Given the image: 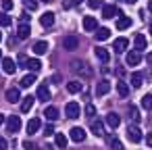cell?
<instances>
[{"label":"cell","instance_id":"obj_42","mask_svg":"<svg viewBox=\"0 0 152 150\" xmlns=\"http://www.w3.org/2000/svg\"><path fill=\"white\" fill-rule=\"evenodd\" d=\"M23 148H25V150H34V144H31V142H23Z\"/></svg>","mask_w":152,"mask_h":150},{"label":"cell","instance_id":"obj_30","mask_svg":"<svg viewBox=\"0 0 152 150\" xmlns=\"http://www.w3.org/2000/svg\"><path fill=\"white\" fill-rule=\"evenodd\" d=\"M117 92H119L121 98H127V96H129V88L125 86V81H119V83H117Z\"/></svg>","mask_w":152,"mask_h":150},{"label":"cell","instance_id":"obj_43","mask_svg":"<svg viewBox=\"0 0 152 150\" xmlns=\"http://www.w3.org/2000/svg\"><path fill=\"white\" fill-rule=\"evenodd\" d=\"M146 144H148V146H150V148H152V131H150V133H148V135H146Z\"/></svg>","mask_w":152,"mask_h":150},{"label":"cell","instance_id":"obj_33","mask_svg":"<svg viewBox=\"0 0 152 150\" xmlns=\"http://www.w3.org/2000/svg\"><path fill=\"white\" fill-rule=\"evenodd\" d=\"M54 144L63 150V148L67 146V138H65V133H56V135H54Z\"/></svg>","mask_w":152,"mask_h":150},{"label":"cell","instance_id":"obj_48","mask_svg":"<svg viewBox=\"0 0 152 150\" xmlns=\"http://www.w3.org/2000/svg\"><path fill=\"white\" fill-rule=\"evenodd\" d=\"M79 2H83V0H75V4H79Z\"/></svg>","mask_w":152,"mask_h":150},{"label":"cell","instance_id":"obj_41","mask_svg":"<svg viewBox=\"0 0 152 150\" xmlns=\"http://www.w3.org/2000/svg\"><path fill=\"white\" fill-rule=\"evenodd\" d=\"M44 133H46V135H50V133H54V129H52V125H46V127H44Z\"/></svg>","mask_w":152,"mask_h":150},{"label":"cell","instance_id":"obj_15","mask_svg":"<svg viewBox=\"0 0 152 150\" xmlns=\"http://www.w3.org/2000/svg\"><path fill=\"white\" fill-rule=\"evenodd\" d=\"M40 23H42V27H52L54 25V13H44L42 17H40Z\"/></svg>","mask_w":152,"mask_h":150},{"label":"cell","instance_id":"obj_16","mask_svg":"<svg viewBox=\"0 0 152 150\" xmlns=\"http://www.w3.org/2000/svg\"><path fill=\"white\" fill-rule=\"evenodd\" d=\"M36 96H38L42 102H48V100H50V90H48V86L42 83V86L38 88V94H36Z\"/></svg>","mask_w":152,"mask_h":150},{"label":"cell","instance_id":"obj_25","mask_svg":"<svg viewBox=\"0 0 152 150\" xmlns=\"http://www.w3.org/2000/svg\"><path fill=\"white\" fill-rule=\"evenodd\" d=\"M46 50H48V42H46V40H40V42L34 44V52H36V54H44Z\"/></svg>","mask_w":152,"mask_h":150},{"label":"cell","instance_id":"obj_21","mask_svg":"<svg viewBox=\"0 0 152 150\" xmlns=\"http://www.w3.org/2000/svg\"><path fill=\"white\" fill-rule=\"evenodd\" d=\"M94 36H96V40H98V42H104V40H108L110 31H108V27H98Z\"/></svg>","mask_w":152,"mask_h":150},{"label":"cell","instance_id":"obj_45","mask_svg":"<svg viewBox=\"0 0 152 150\" xmlns=\"http://www.w3.org/2000/svg\"><path fill=\"white\" fill-rule=\"evenodd\" d=\"M148 11L152 13V0H150V2H148Z\"/></svg>","mask_w":152,"mask_h":150},{"label":"cell","instance_id":"obj_23","mask_svg":"<svg viewBox=\"0 0 152 150\" xmlns=\"http://www.w3.org/2000/svg\"><path fill=\"white\" fill-rule=\"evenodd\" d=\"M44 117H46L48 121H56V119H58V108H56V106H48V108L44 110Z\"/></svg>","mask_w":152,"mask_h":150},{"label":"cell","instance_id":"obj_29","mask_svg":"<svg viewBox=\"0 0 152 150\" xmlns=\"http://www.w3.org/2000/svg\"><path fill=\"white\" fill-rule=\"evenodd\" d=\"M146 46H148V40H146V36L137 34V36H135V48H137V50H144Z\"/></svg>","mask_w":152,"mask_h":150},{"label":"cell","instance_id":"obj_10","mask_svg":"<svg viewBox=\"0 0 152 150\" xmlns=\"http://www.w3.org/2000/svg\"><path fill=\"white\" fill-rule=\"evenodd\" d=\"M63 46H65V50H75V48L79 46V40H77L75 36H65Z\"/></svg>","mask_w":152,"mask_h":150},{"label":"cell","instance_id":"obj_51","mask_svg":"<svg viewBox=\"0 0 152 150\" xmlns=\"http://www.w3.org/2000/svg\"><path fill=\"white\" fill-rule=\"evenodd\" d=\"M42 2H50V0H42Z\"/></svg>","mask_w":152,"mask_h":150},{"label":"cell","instance_id":"obj_26","mask_svg":"<svg viewBox=\"0 0 152 150\" xmlns=\"http://www.w3.org/2000/svg\"><path fill=\"white\" fill-rule=\"evenodd\" d=\"M92 133L98 135V138L104 135V125H102V121H94V123H92Z\"/></svg>","mask_w":152,"mask_h":150},{"label":"cell","instance_id":"obj_35","mask_svg":"<svg viewBox=\"0 0 152 150\" xmlns=\"http://www.w3.org/2000/svg\"><path fill=\"white\" fill-rule=\"evenodd\" d=\"M142 106H144L146 110H152V94H146V96L142 98Z\"/></svg>","mask_w":152,"mask_h":150},{"label":"cell","instance_id":"obj_2","mask_svg":"<svg viewBox=\"0 0 152 150\" xmlns=\"http://www.w3.org/2000/svg\"><path fill=\"white\" fill-rule=\"evenodd\" d=\"M4 123H7L9 133H17V131L21 129V119H19V117H15V115H9V119H7Z\"/></svg>","mask_w":152,"mask_h":150},{"label":"cell","instance_id":"obj_18","mask_svg":"<svg viewBox=\"0 0 152 150\" xmlns=\"http://www.w3.org/2000/svg\"><path fill=\"white\" fill-rule=\"evenodd\" d=\"M7 100H9V102H19V100H21V92H19L17 88H9V90H7Z\"/></svg>","mask_w":152,"mask_h":150},{"label":"cell","instance_id":"obj_13","mask_svg":"<svg viewBox=\"0 0 152 150\" xmlns=\"http://www.w3.org/2000/svg\"><path fill=\"white\" fill-rule=\"evenodd\" d=\"M83 29H86V31H96V29H98L96 17H83Z\"/></svg>","mask_w":152,"mask_h":150},{"label":"cell","instance_id":"obj_28","mask_svg":"<svg viewBox=\"0 0 152 150\" xmlns=\"http://www.w3.org/2000/svg\"><path fill=\"white\" fill-rule=\"evenodd\" d=\"M34 100H36L34 96H25V100L21 102V110H23V113H29L31 106H34Z\"/></svg>","mask_w":152,"mask_h":150},{"label":"cell","instance_id":"obj_39","mask_svg":"<svg viewBox=\"0 0 152 150\" xmlns=\"http://www.w3.org/2000/svg\"><path fill=\"white\" fill-rule=\"evenodd\" d=\"M2 9H4V13H7V11L11 13V11H13V2H11V0H4V2H2Z\"/></svg>","mask_w":152,"mask_h":150},{"label":"cell","instance_id":"obj_7","mask_svg":"<svg viewBox=\"0 0 152 150\" xmlns=\"http://www.w3.org/2000/svg\"><path fill=\"white\" fill-rule=\"evenodd\" d=\"M31 36V27H29V23L27 21H21V25L17 27V38L19 40H27Z\"/></svg>","mask_w":152,"mask_h":150},{"label":"cell","instance_id":"obj_50","mask_svg":"<svg viewBox=\"0 0 152 150\" xmlns=\"http://www.w3.org/2000/svg\"><path fill=\"white\" fill-rule=\"evenodd\" d=\"M0 61H2V50H0Z\"/></svg>","mask_w":152,"mask_h":150},{"label":"cell","instance_id":"obj_14","mask_svg":"<svg viewBox=\"0 0 152 150\" xmlns=\"http://www.w3.org/2000/svg\"><path fill=\"white\" fill-rule=\"evenodd\" d=\"M115 15H119V9H117V7H113V4L102 7V17H104V19H113Z\"/></svg>","mask_w":152,"mask_h":150},{"label":"cell","instance_id":"obj_27","mask_svg":"<svg viewBox=\"0 0 152 150\" xmlns=\"http://www.w3.org/2000/svg\"><path fill=\"white\" fill-rule=\"evenodd\" d=\"M36 83V73H27L23 79H21V88H29Z\"/></svg>","mask_w":152,"mask_h":150},{"label":"cell","instance_id":"obj_5","mask_svg":"<svg viewBox=\"0 0 152 150\" xmlns=\"http://www.w3.org/2000/svg\"><path fill=\"white\" fill-rule=\"evenodd\" d=\"M2 71H4L7 75H13V73L17 71V63H15L11 56H2Z\"/></svg>","mask_w":152,"mask_h":150},{"label":"cell","instance_id":"obj_34","mask_svg":"<svg viewBox=\"0 0 152 150\" xmlns=\"http://www.w3.org/2000/svg\"><path fill=\"white\" fill-rule=\"evenodd\" d=\"M9 25H11V17L4 11H0V27H9Z\"/></svg>","mask_w":152,"mask_h":150},{"label":"cell","instance_id":"obj_40","mask_svg":"<svg viewBox=\"0 0 152 150\" xmlns=\"http://www.w3.org/2000/svg\"><path fill=\"white\" fill-rule=\"evenodd\" d=\"M7 146H9V142L4 138H0V150H7Z\"/></svg>","mask_w":152,"mask_h":150},{"label":"cell","instance_id":"obj_36","mask_svg":"<svg viewBox=\"0 0 152 150\" xmlns=\"http://www.w3.org/2000/svg\"><path fill=\"white\" fill-rule=\"evenodd\" d=\"M129 119L131 121H140V110H137V106H129Z\"/></svg>","mask_w":152,"mask_h":150},{"label":"cell","instance_id":"obj_11","mask_svg":"<svg viewBox=\"0 0 152 150\" xmlns=\"http://www.w3.org/2000/svg\"><path fill=\"white\" fill-rule=\"evenodd\" d=\"M127 46H129L127 38H117V40L113 42V50H115V52H125Z\"/></svg>","mask_w":152,"mask_h":150},{"label":"cell","instance_id":"obj_20","mask_svg":"<svg viewBox=\"0 0 152 150\" xmlns=\"http://www.w3.org/2000/svg\"><path fill=\"white\" fill-rule=\"evenodd\" d=\"M106 123L115 129V127H119V125H121V117H119L117 113H108V115H106Z\"/></svg>","mask_w":152,"mask_h":150},{"label":"cell","instance_id":"obj_9","mask_svg":"<svg viewBox=\"0 0 152 150\" xmlns=\"http://www.w3.org/2000/svg\"><path fill=\"white\" fill-rule=\"evenodd\" d=\"M69 135H71V140H73V142H77V144H79V142H83V140H86V129H83V127H73V129L69 131Z\"/></svg>","mask_w":152,"mask_h":150},{"label":"cell","instance_id":"obj_44","mask_svg":"<svg viewBox=\"0 0 152 150\" xmlns=\"http://www.w3.org/2000/svg\"><path fill=\"white\" fill-rule=\"evenodd\" d=\"M146 63H152V52H150V54H146Z\"/></svg>","mask_w":152,"mask_h":150},{"label":"cell","instance_id":"obj_12","mask_svg":"<svg viewBox=\"0 0 152 150\" xmlns=\"http://www.w3.org/2000/svg\"><path fill=\"white\" fill-rule=\"evenodd\" d=\"M108 92H110V83L106 79H102V81L96 83V96H106Z\"/></svg>","mask_w":152,"mask_h":150},{"label":"cell","instance_id":"obj_3","mask_svg":"<svg viewBox=\"0 0 152 150\" xmlns=\"http://www.w3.org/2000/svg\"><path fill=\"white\" fill-rule=\"evenodd\" d=\"M65 115H67L69 119H77V117L81 115V106H79L77 102H69V104L65 106Z\"/></svg>","mask_w":152,"mask_h":150},{"label":"cell","instance_id":"obj_4","mask_svg":"<svg viewBox=\"0 0 152 150\" xmlns=\"http://www.w3.org/2000/svg\"><path fill=\"white\" fill-rule=\"evenodd\" d=\"M125 61H127L129 67H135V65L142 61V50H137V48H135V50H129L127 56H125Z\"/></svg>","mask_w":152,"mask_h":150},{"label":"cell","instance_id":"obj_8","mask_svg":"<svg viewBox=\"0 0 152 150\" xmlns=\"http://www.w3.org/2000/svg\"><path fill=\"white\" fill-rule=\"evenodd\" d=\"M94 52H96V59H98L100 63H104V65H108V63H110V54H108V50H106V48L98 46V48H94Z\"/></svg>","mask_w":152,"mask_h":150},{"label":"cell","instance_id":"obj_19","mask_svg":"<svg viewBox=\"0 0 152 150\" xmlns=\"http://www.w3.org/2000/svg\"><path fill=\"white\" fill-rule=\"evenodd\" d=\"M129 27H131V19H129V17H125V15H121V17H119V21H117V29L125 31V29H129Z\"/></svg>","mask_w":152,"mask_h":150},{"label":"cell","instance_id":"obj_6","mask_svg":"<svg viewBox=\"0 0 152 150\" xmlns=\"http://www.w3.org/2000/svg\"><path fill=\"white\" fill-rule=\"evenodd\" d=\"M127 138H129V142H133V144H140V142H142V131H140V127H135V125H129V127H127Z\"/></svg>","mask_w":152,"mask_h":150},{"label":"cell","instance_id":"obj_53","mask_svg":"<svg viewBox=\"0 0 152 150\" xmlns=\"http://www.w3.org/2000/svg\"><path fill=\"white\" fill-rule=\"evenodd\" d=\"M23 2H25V0H23Z\"/></svg>","mask_w":152,"mask_h":150},{"label":"cell","instance_id":"obj_22","mask_svg":"<svg viewBox=\"0 0 152 150\" xmlns=\"http://www.w3.org/2000/svg\"><path fill=\"white\" fill-rule=\"evenodd\" d=\"M25 65H27V69H29L31 73H38V71L42 69V63H40L38 59H27V63H25Z\"/></svg>","mask_w":152,"mask_h":150},{"label":"cell","instance_id":"obj_1","mask_svg":"<svg viewBox=\"0 0 152 150\" xmlns=\"http://www.w3.org/2000/svg\"><path fill=\"white\" fill-rule=\"evenodd\" d=\"M71 69H73V73H77L79 77H90V75H92V69L88 67V63H86V61H79V59L71 63Z\"/></svg>","mask_w":152,"mask_h":150},{"label":"cell","instance_id":"obj_17","mask_svg":"<svg viewBox=\"0 0 152 150\" xmlns=\"http://www.w3.org/2000/svg\"><path fill=\"white\" fill-rule=\"evenodd\" d=\"M81 90H83V86H81V81H77V79H73V81L67 83V92H69V94H79Z\"/></svg>","mask_w":152,"mask_h":150},{"label":"cell","instance_id":"obj_38","mask_svg":"<svg viewBox=\"0 0 152 150\" xmlns=\"http://www.w3.org/2000/svg\"><path fill=\"white\" fill-rule=\"evenodd\" d=\"M90 9H102V0H88Z\"/></svg>","mask_w":152,"mask_h":150},{"label":"cell","instance_id":"obj_47","mask_svg":"<svg viewBox=\"0 0 152 150\" xmlns=\"http://www.w3.org/2000/svg\"><path fill=\"white\" fill-rule=\"evenodd\" d=\"M125 2H129V4H133V2H137V0H125Z\"/></svg>","mask_w":152,"mask_h":150},{"label":"cell","instance_id":"obj_31","mask_svg":"<svg viewBox=\"0 0 152 150\" xmlns=\"http://www.w3.org/2000/svg\"><path fill=\"white\" fill-rule=\"evenodd\" d=\"M108 146H110L113 150H123L121 140H119V138H115V135H110V138H108Z\"/></svg>","mask_w":152,"mask_h":150},{"label":"cell","instance_id":"obj_46","mask_svg":"<svg viewBox=\"0 0 152 150\" xmlns=\"http://www.w3.org/2000/svg\"><path fill=\"white\" fill-rule=\"evenodd\" d=\"M0 123H4V115L2 113H0Z\"/></svg>","mask_w":152,"mask_h":150},{"label":"cell","instance_id":"obj_32","mask_svg":"<svg viewBox=\"0 0 152 150\" xmlns=\"http://www.w3.org/2000/svg\"><path fill=\"white\" fill-rule=\"evenodd\" d=\"M142 81H144V75L135 71V73L131 75V86H133V88H140V86H142Z\"/></svg>","mask_w":152,"mask_h":150},{"label":"cell","instance_id":"obj_49","mask_svg":"<svg viewBox=\"0 0 152 150\" xmlns=\"http://www.w3.org/2000/svg\"><path fill=\"white\" fill-rule=\"evenodd\" d=\"M150 36H152V23H150Z\"/></svg>","mask_w":152,"mask_h":150},{"label":"cell","instance_id":"obj_52","mask_svg":"<svg viewBox=\"0 0 152 150\" xmlns=\"http://www.w3.org/2000/svg\"><path fill=\"white\" fill-rule=\"evenodd\" d=\"M0 40H2V34H0Z\"/></svg>","mask_w":152,"mask_h":150},{"label":"cell","instance_id":"obj_37","mask_svg":"<svg viewBox=\"0 0 152 150\" xmlns=\"http://www.w3.org/2000/svg\"><path fill=\"white\" fill-rule=\"evenodd\" d=\"M86 115H88L90 119H92V117H96V106H94L92 102H90V104L86 106Z\"/></svg>","mask_w":152,"mask_h":150},{"label":"cell","instance_id":"obj_24","mask_svg":"<svg viewBox=\"0 0 152 150\" xmlns=\"http://www.w3.org/2000/svg\"><path fill=\"white\" fill-rule=\"evenodd\" d=\"M40 125H42V121H40L38 117L29 119V123H27V133H36V131L40 129Z\"/></svg>","mask_w":152,"mask_h":150}]
</instances>
